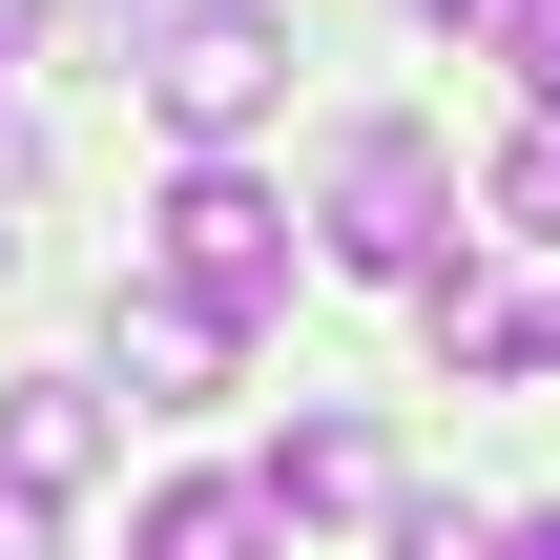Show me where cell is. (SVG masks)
Wrapping results in <instances>:
<instances>
[{
  "label": "cell",
  "instance_id": "obj_6",
  "mask_svg": "<svg viewBox=\"0 0 560 560\" xmlns=\"http://www.w3.org/2000/svg\"><path fill=\"white\" fill-rule=\"evenodd\" d=\"M249 499H270L291 540H312V520H395V436H374V416H291Z\"/></svg>",
  "mask_w": 560,
  "mask_h": 560
},
{
  "label": "cell",
  "instance_id": "obj_7",
  "mask_svg": "<svg viewBox=\"0 0 560 560\" xmlns=\"http://www.w3.org/2000/svg\"><path fill=\"white\" fill-rule=\"evenodd\" d=\"M416 332H436V374H560V312L540 291H499V270H416Z\"/></svg>",
  "mask_w": 560,
  "mask_h": 560
},
{
  "label": "cell",
  "instance_id": "obj_11",
  "mask_svg": "<svg viewBox=\"0 0 560 560\" xmlns=\"http://www.w3.org/2000/svg\"><path fill=\"white\" fill-rule=\"evenodd\" d=\"M395 560H499V520L478 499H395Z\"/></svg>",
  "mask_w": 560,
  "mask_h": 560
},
{
  "label": "cell",
  "instance_id": "obj_5",
  "mask_svg": "<svg viewBox=\"0 0 560 560\" xmlns=\"http://www.w3.org/2000/svg\"><path fill=\"white\" fill-rule=\"evenodd\" d=\"M104 436H125V416H104V374H0V499H42V520H62V499L104 478Z\"/></svg>",
  "mask_w": 560,
  "mask_h": 560
},
{
  "label": "cell",
  "instance_id": "obj_2",
  "mask_svg": "<svg viewBox=\"0 0 560 560\" xmlns=\"http://www.w3.org/2000/svg\"><path fill=\"white\" fill-rule=\"evenodd\" d=\"M145 104H166V145H249L291 104V21L270 0H166L145 21Z\"/></svg>",
  "mask_w": 560,
  "mask_h": 560
},
{
  "label": "cell",
  "instance_id": "obj_1",
  "mask_svg": "<svg viewBox=\"0 0 560 560\" xmlns=\"http://www.w3.org/2000/svg\"><path fill=\"white\" fill-rule=\"evenodd\" d=\"M312 249H332V270H374V291L457 270V166H436V125H353V145H332V208H312Z\"/></svg>",
  "mask_w": 560,
  "mask_h": 560
},
{
  "label": "cell",
  "instance_id": "obj_15",
  "mask_svg": "<svg viewBox=\"0 0 560 560\" xmlns=\"http://www.w3.org/2000/svg\"><path fill=\"white\" fill-rule=\"evenodd\" d=\"M416 21H478V0H416Z\"/></svg>",
  "mask_w": 560,
  "mask_h": 560
},
{
  "label": "cell",
  "instance_id": "obj_3",
  "mask_svg": "<svg viewBox=\"0 0 560 560\" xmlns=\"http://www.w3.org/2000/svg\"><path fill=\"white\" fill-rule=\"evenodd\" d=\"M145 270H166V291H208V312H270V291H291V208H270L229 145H187V166H166V208H145Z\"/></svg>",
  "mask_w": 560,
  "mask_h": 560
},
{
  "label": "cell",
  "instance_id": "obj_4",
  "mask_svg": "<svg viewBox=\"0 0 560 560\" xmlns=\"http://www.w3.org/2000/svg\"><path fill=\"white\" fill-rule=\"evenodd\" d=\"M229 353H249V312H208V291L125 270V312H104V374H125V416H208V395H229Z\"/></svg>",
  "mask_w": 560,
  "mask_h": 560
},
{
  "label": "cell",
  "instance_id": "obj_10",
  "mask_svg": "<svg viewBox=\"0 0 560 560\" xmlns=\"http://www.w3.org/2000/svg\"><path fill=\"white\" fill-rule=\"evenodd\" d=\"M478 42L520 62V104H560V0H478Z\"/></svg>",
  "mask_w": 560,
  "mask_h": 560
},
{
  "label": "cell",
  "instance_id": "obj_12",
  "mask_svg": "<svg viewBox=\"0 0 560 560\" xmlns=\"http://www.w3.org/2000/svg\"><path fill=\"white\" fill-rule=\"evenodd\" d=\"M42 42H125V21H166V0H21Z\"/></svg>",
  "mask_w": 560,
  "mask_h": 560
},
{
  "label": "cell",
  "instance_id": "obj_13",
  "mask_svg": "<svg viewBox=\"0 0 560 560\" xmlns=\"http://www.w3.org/2000/svg\"><path fill=\"white\" fill-rule=\"evenodd\" d=\"M42 540H62V520H42V499H0V560H42Z\"/></svg>",
  "mask_w": 560,
  "mask_h": 560
},
{
  "label": "cell",
  "instance_id": "obj_9",
  "mask_svg": "<svg viewBox=\"0 0 560 560\" xmlns=\"http://www.w3.org/2000/svg\"><path fill=\"white\" fill-rule=\"evenodd\" d=\"M478 229H520V249H560V104L520 125V145H499V166H478Z\"/></svg>",
  "mask_w": 560,
  "mask_h": 560
},
{
  "label": "cell",
  "instance_id": "obj_14",
  "mask_svg": "<svg viewBox=\"0 0 560 560\" xmlns=\"http://www.w3.org/2000/svg\"><path fill=\"white\" fill-rule=\"evenodd\" d=\"M499 560H560V520H499Z\"/></svg>",
  "mask_w": 560,
  "mask_h": 560
},
{
  "label": "cell",
  "instance_id": "obj_8",
  "mask_svg": "<svg viewBox=\"0 0 560 560\" xmlns=\"http://www.w3.org/2000/svg\"><path fill=\"white\" fill-rule=\"evenodd\" d=\"M125 560H291V520H270L249 478H166V499L125 520Z\"/></svg>",
  "mask_w": 560,
  "mask_h": 560
}]
</instances>
